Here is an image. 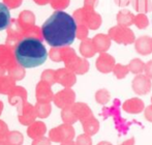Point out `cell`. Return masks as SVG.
<instances>
[{
    "instance_id": "1",
    "label": "cell",
    "mask_w": 152,
    "mask_h": 145,
    "mask_svg": "<svg viewBox=\"0 0 152 145\" xmlns=\"http://www.w3.org/2000/svg\"><path fill=\"white\" fill-rule=\"evenodd\" d=\"M42 31L45 40L51 47H66L76 38L77 23L67 12L56 10L42 24Z\"/></svg>"
},
{
    "instance_id": "2",
    "label": "cell",
    "mask_w": 152,
    "mask_h": 145,
    "mask_svg": "<svg viewBox=\"0 0 152 145\" xmlns=\"http://www.w3.org/2000/svg\"><path fill=\"white\" fill-rule=\"evenodd\" d=\"M15 57L21 67L25 69L37 67L44 64L48 52L42 42L35 37H25L15 48Z\"/></svg>"
},
{
    "instance_id": "3",
    "label": "cell",
    "mask_w": 152,
    "mask_h": 145,
    "mask_svg": "<svg viewBox=\"0 0 152 145\" xmlns=\"http://www.w3.org/2000/svg\"><path fill=\"white\" fill-rule=\"evenodd\" d=\"M10 23V12L4 3L0 2V31L7 28Z\"/></svg>"
}]
</instances>
